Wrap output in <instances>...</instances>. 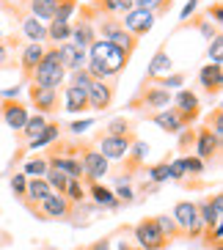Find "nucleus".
<instances>
[{
  "label": "nucleus",
  "mask_w": 223,
  "mask_h": 250,
  "mask_svg": "<svg viewBox=\"0 0 223 250\" xmlns=\"http://www.w3.org/2000/svg\"><path fill=\"white\" fill-rule=\"evenodd\" d=\"M127 66H130V55L113 47L111 42L97 39L86 50V69L94 80H116L119 74L127 72Z\"/></svg>",
  "instance_id": "nucleus-1"
},
{
  "label": "nucleus",
  "mask_w": 223,
  "mask_h": 250,
  "mask_svg": "<svg viewBox=\"0 0 223 250\" xmlns=\"http://www.w3.org/2000/svg\"><path fill=\"white\" fill-rule=\"evenodd\" d=\"M171 102H174L171 91L160 88V85H155V83L141 80L138 83V88H135V94L127 99V110L138 113V116L146 118V116H152V113H157V110L171 107Z\"/></svg>",
  "instance_id": "nucleus-2"
},
{
  "label": "nucleus",
  "mask_w": 223,
  "mask_h": 250,
  "mask_svg": "<svg viewBox=\"0 0 223 250\" xmlns=\"http://www.w3.org/2000/svg\"><path fill=\"white\" fill-rule=\"evenodd\" d=\"M64 80H67V69L61 66L58 50H55V44H47L45 58L39 61V66H36V72H33V77H30V83H33V85H42V88H61Z\"/></svg>",
  "instance_id": "nucleus-3"
},
{
  "label": "nucleus",
  "mask_w": 223,
  "mask_h": 250,
  "mask_svg": "<svg viewBox=\"0 0 223 250\" xmlns=\"http://www.w3.org/2000/svg\"><path fill=\"white\" fill-rule=\"evenodd\" d=\"M72 20H74L72 22V44L80 47V50H89V47L97 42V20H99V14L91 8V3H80Z\"/></svg>",
  "instance_id": "nucleus-4"
},
{
  "label": "nucleus",
  "mask_w": 223,
  "mask_h": 250,
  "mask_svg": "<svg viewBox=\"0 0 223 250\" xmlns=\"http://www.w3.org/2000/svg\"><path fill=\"white\" fill-rule=\"evenodd\" d=\"M22 204H25V209L42 223H47V220H72V214H74V206L69 204V198L61 195V192L47 195L42 204H33V201H22Z\"/></svg>",
  "instance_id": "nucleus-5"
},
{
  "label": "nucleus",
  "mask_w": 223,
  "mask_h": 250,
  "mask_svg": "<svg viewBox=\"0 0 223 250\" xmlns=\"http://www.w3.org/2000/svg\"><path fill=\"white\" fill-rule=\"evenodd\" d=\"M135 140H138V132H133V135H108V132H102V129H97L94 138H91V143L97 146V151L108 162H121Z\"/></svg>",
  "instance_id": "nucleus-6"
},
{
  "label": "nucleus",
  "mask_w": 223,
  "mask_h": 250,
  "mask_svg": "<svg viewBox=\"0 0 223 250\" xmlns=\"http://www.w3.org/2000/svg\"><path fill=\"white\" fill-rule=\"evenodd\" d=\"M171 217H174V223H177V228L182 231V239H190V242L201 239L204 223H201L199 212H196V201H177Z\"/></svg>",
  "instance_id": "nucleus-7"
},
{
  "label": "nucleus",
  "mask_w": 223,
  "mask_h": 250,
  "mask_svg": "<svg viewBox=\"0 0 223 250\" xmlns=\"http://www.w3.org/2000/svg\"><path fill=\"white\" fill-rule=\"evenodd\" d=\"M133 242L141 250H165L171 239L163 234V228L157 226L155 217H143L133 226Z\"/></svg>",
  "instance_id": "nucleus-8"
},
{
  "label": "nucleus",
  "mask_w": 223,
  "mask_h": 250,
  "mask_svg": "<svg viewBox=\"0 0 223 250\" xmlns=\"http://www.w3.org/2000/svg\"><path fill=\"white\" fill-rule=\"evenodd\" d=\"M171 110H174V116L179 118L182 126H196V121H199L201 113H204L201 110V99L193 88H179L177 96H174V102H171Z\"/></svg>",
  "instance_id": "nucleus-9"
},
{
  "label": "nucleus",
  "mask_w": 223,
  "mask_h": 250,
  "mask_svg": "<svg viewBox=\"0 0 223 250\" xmlns=\"http://www.w3.org/2000/svg\"><path fill=\"white\" fill-rule=\"evenodd\" d=\"M80 162H83V187H86V184H91V182H99L102 176H108V173H111V162L99 154L97 146H94L91 140H86V146H83Z\"/></svg>",
  "instance_id": "nucleus-10"
},
{
  "label": "nucleus",
  "mask_w": 223,
  "mask_h": 250,
  "mask_svg": "<svg viewBox=\"0 0 223 250\" xmlns=\"http://www.w3.org/2000/svg\"><path fill=\"white\" fill-rule=\"evenodd\" d=\"M28 102L39 116L55 118L61 113V88H42V85H28Z\"/></svg>",
  "instance_id": "nucleus-11"
},
{
  "label": "nucleus",
  "mask_w": 223,
  "mask_h": 250,
  "mask_svg": "<svg viewBox=\"0 0 223 250\" xmlns=\"http://www.w3.org/2000/svg\"><path fill=\"white\" fill-rule=\"evenodd\" d=\"M193 151H196V157H199L204 165L218 162L221 160V151H223V138H218L215 132H209L204 124L196 126V146H193Z\"/></svg>",
  "instance_id": "nucleus-12"
},
{
  "label": "nucleus",
  "mask_w": 223,
  "mask_h": 250,
  "mask_svg": "<svg viewBox=\"0 0 223 250\" xmlns=\"http://www.w3.org/2000/svg\"><path fill=\"white\" fill-rule=\"evenodd\" d=\"M86 96H89V107L97 113L111 110L113 102H116V83L113 80H94L86 88Z\"/></svg>",
  "instance_id": "nucleus-13"
},
{
  "label": "nucleus",
  "mask_w": 223,
  "mask_h": 250,
  "mask_svg": "<svg viewBox=\"0 0 223 250\" xmlns=\"http://www.w3.org/2000/svg\"><path fill=\"white\" fill-rule=\"evenodd\" d=\"M28 116H30L28 102L14 99V96H0V118L6 121V126H11V132L22 129V124L28 121Z\"/></svg>",
  "instance_id": "nucleus-14"
},
{
  "label": "nucleus",
  "mask_w": 223,
  "mask_h": 250,
  "mask_svg": "<svg viewBox=\"0 0 223 250\" xmlns=\"http://www.w3.org/2000/svg\"><path fill=\"white\" fill-rule=\"evenodd\" d=\"M45 50L47 44H36V42H28V44L20 47V58H17V69L22 74V85H28L33 72H36L39 61L45 58Z\"/></svg>",
  "instance_id": "nucleus-15"
},
{
  "label": "nucleus",
  "mask_w": 223,
  "mask_h": 250,
  "mask_svg": "<svg viewBox=\"0 0 223 250\" xmlns=\"http://www.w3.org/2000/svg\"><path fill=\"white\" fill-rule=\"evenodd\" d=\"M146 154H149V143L138 138L133 146H130V151L124 154V160H121V173H124V176H119V182H130L135 173H143V168H146V165H143Z\"/></svg>",
  "instance_id": "nucleus-16"
},
{
  "label": "nucleus",
  "mask_w": 223,
  "mask_h": 250,
  "mask_svg": "<svg viewBox=\"0 0 223 250\" xmlns=\"http://www.w3.org/2000/svg\"><path fill=\"white\" fill-rule=\"evenodd\" d=\"M155 22H157L155 14H149V11H143V8H133V11H127V14H124L121 28H124L130 36H135L138 42H141L149 30L155 28Z\"/></svg>",
  "instance_id": "nucleus-17"
},
{
  "label": "nucleus",
  "mask_w": 223,
  "mask_h": 250,
  "mask_svg": "<svg viewBox=\"0 0 223 250\" xmlns=\"http://www.w3.org/2000/svg\"><path fill=\"white\" fill-rule=\"evenodd\" d=\"M196 212H199L204 228H218L221 226V217H223V192H212L209 198L199 201Z\"/></svg>",
  "instance_id": "nucleus-18"
},
{
  "label": "nucleus",
  "mask_w": 223,
  "mask_h": 250,
  "mask_svg": "<svg viewBox=\"0 0 223 250\" xmlns=\"http://www.w3.org/2000/svg\"><path fill=\"white\" fill-rule=\"evenodd\" d=\"M199 85H201V94L221 96V91H223V63H204V66L199 69Z\"/></svg>",
  "instance_id": "nucleus-19"
},
{
  "label": "nucleus",
  "mask_w": 223,
  "mask_h": 250,
  "mask_svg": "<svg viewBox=\"0 0 223 250\" xmlns=\"http://www.w3.org/2000/svg\"><path fill=\"white\" fill-rule=\"evenodd\" d=\"M171 72V55H168V39L160 42V47L155 50V55L149 58V66H146V77L143 80H157V77H163V74Z\"/></svg>",
  "instance_id": "nucleus-20"
},
{
  "label": "nucleus",
  "mask_w": 223,
  "mask_h": 250,
  "mask_svg": "<svg viewBox=\"0 0 223 250\" xmlns=\"http://www.w3.org/2000/svg\"><path fill=\"white\" fill-rule=\"evenodd\" d=\"M61 110L67 113H74V116H83V113H89V96L83 88H74V85H67L64 94H61Z\"/></svg>",
  "instance_id": "nucleus-21"
},
{
  "label": "nucleus",
  "mask_w": 223,
  "mask_h": 250,
  "mask_svg": "<svg viewBox=\"0 0 223 250\" xmlns=\"http://www.w3.org/2000/svg\"><path fill=\"white\" fill-rule=\"evenodd\" d=\"M55 50H58V61H61V66L67 69V74L74 72V69H83V66H86V50L74 47L72 42L55 44Z\"/></svg>",
  "instance_id": "nucleus-22"
},
{
  "label": "nucleus",
  "mask_w": 223,
  "mask_h": 250,
  "mask_svg": "<svg viewBox=\"0 0 223 250\" xmlns=\"http://www.w3.org/2000/svg\"><path fill=\"white\" fill-rule=\"evenodd\" d=\"M47 121H50V118H47V116H39V113L28 116V121L22 124V129H17V132H14L17 143H20V146H28L33 138H39V132L47 126Z\"/></svg>",
  "instance_id": "nucleus-23"
},
{
  "label": "nucleus",
  "mask_w": 223,
  "mask_h": 250,
  "mask_svg": "<svg viewBox=\"0 0 223 250\" xmlns=\"http://www.w3.org/2000/svg\"><path fill=\"white\" fill-rule=\"evenodd\" d=\"M86 187H89V192H86V198H91V201H94V206H97V209H119V201H116L113 190H108L105 184L91 182V184H86Z\"/></svg>",
  "instance_id": "nucleus-24"
},
{
  "label": "nucleus",
  "mask_w": 223,
  "mask_h": 250,
  "mask_svg": "<svg viewBox=\"0 0 223 250\" xmlns=\"http://www.w3.org/2000/svg\"><path fill=\"white\" fill-rule=\"evenodd\" d=\"M143 121H152V124H157L160 129H163L165 135H179L185 126L179 124V118L174 116V110L171 107H165V110H157V113H152V116H146Z\"/></svg>",
  "instance_id": "nucleus-25"
},
{
  "label": "nucleus",
  "mask_w": 223,
  "mask_h": 250,
  "mask_svg": "<svg viewBox=\"0 0 223 250\" xmlns=\"http://www.w3.org/2000/svg\"><path fill=\"white\" fill-rule=\"evenodd\" d=\"M61 129H64V126L58 124V118H50V121H47V126L39 132V138H33L28 146H25V151H36V148H42V146L55 143V140L61 138Z\"/></svg>",
  "instance_id": "nucleus-26"
},
{
  "label": "nucleus",
  "mask_w": 223,
  "mask_h": 250,
  "mask_svg": "<svg viewBox=\"0 0 223 250\" xmlns=\"http://www.w3.org/2000/svg\"><path fill=\"white\" fill-rule=\"evenodd\" d=\"M22 36L28 42H36V44H47V25H42L39 20H33L30 14H25L22 20Z\"/></svg>",
  "instance_id": "nucleus-27"
},
{
  "label": "nucleus",
  "mask_w": 223,
  "mask_h": 250,
  "mask_svg": "<svg viewBox=\"0 0 223 250\" xmlns=\"http://www.w3.org/2000/svg\"><path fill=\"white\" fill-rule=\"evenodd\" d=\"M99 129L108 135H133V132H138V121L135 118H127V116H116L105 126H99Z\"/></svg>",
  "instance_id": "nucleus-28"
},
{
  "label": "nucleus",
  "mask_w": 223,
  "mask_h": 250,
  "mask_svg": "<svg viewBox=\"0 0 223 250\" xmlns=\"http://www.w3.org/2000/svg\"><path fill=\"white\" fill-rule=\"evenodd\" d=\"M47 42H50V44H64V42H72V22L50 20V25H47Z\"/></svg>",
  "instance_id": "nucleus-29"
},
{
  "label": "nucleus",
  "mask_w": 223,
  "mask_h": 250,
  "mask_svg": "<svg viewBox=\"0 0 223 250\" xmlns=\"http://www.w3.org/2000/svg\"><path fill=\"white\" fill-rule=\"evenodd\" d=\"M47 195H52V187L47 184V179H28V190H25V198L22 201L42 204Z\"/></svg>",
  "instance_id": "nucleus-30"
},
{
  "label": "nucleus",
  "mask_w": 223,
  "mask_h": 250,
  "mask_svg": "<svg viewBox=\"0 0 223 250\" xmlns=\"http://www.w3.org/2000/svg\"><path fill=\"white\" fill-rule=\"evenodd\" d=\"M47 170H50V165H47L45 154L28 157V160H25V165H22V173H25L28 179H45V176H47Z\"/></svg>",
  "instance_id": "nucleus-31"
},
{
  "label": "nucleus",
  "mask_w": 223,
  "mask_h": 250,
  "mask_svg": "<svg viewBox=\"0 0 223 250\" xmlns=\"http://www.w3.org/2000/svg\"><path fill=\"white\" fill-rule=\"evenodd\" d=\"M171 160H174V157L168 154V157H163V160L157 162V165H146V168H143V173L149 176V182L157 184V187L168 182V165H171Z\"/></svg>",
  "instance_id": "nucleus-32"
},
{
  "label": "nucleus",
  "mask_w": 223,
  "mask_h": 250,
  "mask_svg": "<svg viewBox=\"0 0 223 250\" xmlns=\"http://www.w3.org/2000/svg\"><path fill=\"white\" fill-rule=\"evenodd\" d=\"M133 3H135V8H143V11H149V14H155V20H157V17L168 14L177 0H133Z\"/></svg>",
  "instance_id": "nucleus-33"
},
{
  "label": "nucleus",
  "mask_w": 223,
  "mask_h": 250,
  "mask_svg": "<svg viewBox=\"0 0 223 250\" xmlns=\"http://www.w3.org/2000/svg\"><path fill=\"white\" fill-rule=\"evenodd\" d=\"M80 6V0H52V20H61V22H72L74 11Z\"/></svg>",
  "instance_id": "nucleus-34"
},
{
  "label": "nucleus",
  "mask_w": 223,
  "mask_h": 250,
  "mask_svg": "<svg viewBox=\"0 0 223 250\" xmlns=\"http://www.w3.org/2000/svg\"><path fill=\"white\" fill-rule=\"evenodd\" d=\"M149 83H155V85H160V88H165V91H174V88H182L187 83V74L185 72H168V74L157 77V80H149Z\"/></svg>",
  "instance_id": "nucleus-35"
},
{
  "label": "nucleus",
  "mask_w": 223,
  "mask_h": 250,
  "mask_svg": "<svg viewBox=\"0 0 223 250\" xmlns=\"http://www.w3.org/2000/svg\"><path fill=\"white\" fill-rule=\"evenodd\" d=\"M204 126H207L209 132H215L218 138H223V104H215V107L204 116Z\"/></svg>",
  "instance_id": "nucleus-36"
},
{
  "label": "nucleus",
  "mask_w": 223,
  "mask_h": 250,
  "mask_svg": "<svg viewBox=\"0 0 223 250\" xmlns=\"http://www.w3.org/2000/svg\"><path fill=\"white\" fill-rule=\"evenodd\" d=\"M193 146H196V126H185V129L177 135V151L182 157H187L193 151Z\"/></svg>",
  "instance_id": "nucleus-37"
},
{
  "label": "nucleus",
  "mask_w": 223,
  "mask_h": 250,
  "mask_svg": "<svg viewBox=\"0 0 223 250\" xmlns=\"http://www.w3.org/2000/svg\"><path fill=\"white\" fill-rule=\"evenodd\" d=\"M155 220H157V226L163 228V234L168 236L171 242L182 239V231L177 228V223H174V217H171V214H155Z\"/></svg>",
  "instance_id": "nucleus-38"
},
{
  "label": "nucleus",
  "mask_w": 223,
  "mask_h": 250,
  "mask_svg": "<svg viewBox=\"0 0 223 250\" xmlns=\"http://www.w3.org/2000/svg\"><path fill=\"white\" fill-rule=\"evenodd\" d=\"M64 195L69 198V204H72V206L86 204V187H83V182H74V179H69L67 192H64Z\"/></svg>",
  "instance_id": "nucleus-39"
},
{
  "label": "nucleus",
  "mask_w": 223,
  "mask_h": 250,
  "mask_svg": "<svg viewBox=\"0 0 223 250\" xmlns=\"http://www.w3.org/2000/svg\"><path fill=\"white\" fill-rule=\"evenodd\" d=\"M67 77H69V85H74V88H83V91L89 88L91 83H94V77L89 74V69H86V66H83V69H74V72H69Z\"/></svg>",
  "instance_id": "nucleus-40"
},
{
  "label": "nucleus",
  "mask_w": 223,
  "mask_h": 250,
  "mask_svg": "<svg viewBox=\"0 0 223 250\" xmlns=\"http://www.w3.org/2000/svg\"><path fill=\"white\" fill-rule=\"evenodd\" d=\"M89 3L99 17H119V3L116 0H89Z\"/></svg>",
  "instance_id": "nucleus-41"
},
{
  "label": "nucleus",
  "mask_w": 223,
  "mask_h": 250,
  "mask_svg": "<svg viewBox=\"0 0 223 250\" xmlns=\"http://www.w3.org/2000/svg\"><path fill=\"white\" fill-rule=\"evenodd\" d=\"M185 168H187V179H201L204 173H207V165H204L196 154L185 157Z\"/></svg>",
  "instance_id": "nucleus-42"
},
{
  "label": "nucleus",
  "mask_w": 223,
  "mask_h": 250,
  "mask_svg": "<svg viewBox=\"0 0 223 250\" xmlns=\"http://www.w3.org/2000/svg\"><path fill=\"white\" fill-rule=\"evenodd\" d=\"M207 58L212 61V63H223V33H218L215 39H209Z\"/></svg>",
  "instance_id": "nucleus-43"
},
{
  "label": "nucleus",
  "mask_w": 223,
  "mask_h": 250,
  "mask_svg": "<svg viewBox=\"0 0 223 250\" xmlns=\"http://www.w3.org/2000/svg\"><path fill=\"white\" fill-rule=\"evenodd\" d=\"M47 184H50L52 187V192H61V195H64V192H67V184H69V176H64V173H61V170H47Z\"/></svg>",
  "instance_id": "nucleus-44"
},
{
  "label": "nucleus",
  "mask_w": 223,
  "mask_h": 250,
  "mask_svg": "<svg viewBox=\"0 0 223 250\" xmlns=\"http://www.w3.org/2000/svg\"><path fill=\"white\" fill-rule=\"evenodd\" d=\"M11 69H17V58L14 52L8 50V44L0 39V72H11Z\"/></svg>",
  "instance_id": "nucleus-45"
},
{
  "label": "nucleus",
  "mask_w": 223,
  "mask_h": 250,
  "mask_svg": "<svg viewBox=\"0 0 223 250\" xmlns=\"http://www.w3.org/2000/svg\"><path fill=\"white\" fill-rule=\"evenodd\" d=\"M11 190H14L17 201H22V198H25V190H28V176H25L22 170L11 176Z\"/></svg>",
  "instance_id": "nucleus-46"
},
{
  "label": "nucleus",
  "mask_w": 223,
  "mask_h": 250,
  "mask_svg": "<svg viewBox=\"0 0 223 250\" xmlns=\"http://www.w3.org/2000/svg\"><path fill=\"white\" fill-rule=\"evenodd\" d=\"M204 14H207V20H212V25L221 28V25H223V3H221V0L209 3V6L204 8Z\"/></svg>",
  "instance_id": "nucleus-47"
},
{
  "label": "nucleus",
  "mask_w": 223,
  "mask_h": 250,
  "mask_svg": "<svg viewBox=\"0 0 223 250\" xmlns=\"http://www.w3.org/2000/svg\"><path fill=\"white\" fill-rule=\"evenodd\" d=\"M91 124H94L91 118H80V121H72V124H67L64 129H69V132H72L74 138H80V135H83V129H89Z\"/></svg>",
  "instance_id": "nucleus-48"
},
{
  "label": "nucleus",
  "mask_w": 223,
  "mask_h": 250,
  "mask_svg": "<svg viewBox=\"0 0 223 250\" xmlns=\"http://www.w3.org/2000/svg\"><path fill=\"white\" fill-rule=\"evenodd\" d=\"M199 3H201V0H190V3H187V6L182 8V22H185V20H190V17L196 14V8H199Z\"/></svg>",
  "instance_id": "nucleus-49"
},
{
  "label": "nucleus",
  "mask_w": 223,
  "mask_h": 250,
  "mask_svg": "<svg viewBox=\"0 0 223 250\" xmlns=\"http://www.w3.org/2000/svg\"><path fill=\"white\" fill-rule=\"evenodd\" d=\"M89 250H113L111 248V236H105V239H99V242L89 245Z\"/></svg>",
  "instance_id": "nucleus-50"
},
{
  "label": "nucleus",
  "mask_w": 223,
  "mask_h": 250,
  "mask_svg": "<svg viewBox=\"0 0 223 250\" xmlns=\"http://www.w3.org/2000/svg\"><path fill=\"white\" fill-rule=\"evenodd\" d=\"M116 3H119V14H127V11H133L135 8L133 0H116Z\"/></svg>",
  "instance_id": "nucleus-51"
},
{
  "label": "nucleus",
  "mask_w": 223,
  "mask_h": 250,
  "mask_svg": "<svg viewBox=\"0 0 223 250\" xmlns=\"http://www.w3.org/2000/svg\"><path fill=\"white\" fill-rule=\"evenodd\" d=\"M119 250H141L138 245L133 242V239H121V245H119Z\"/></svg>",
  "instance_id": "nucleus-52"
},
{
  "label": "nucleus",
  "mask_w": 223,
  "mask_h": 250,
  "mask_svg": "<svg viewBox=\"0 0 223 250\" xmlns=\"http://www.w3.org/2000/svg\"><path fill=\"white\" fill-rule=\"evenodd\" d=\"M212 250H223V245H218V248H212Z\"/></svg>",
  "instance_id": "nucleus-53"
}]
</instances>
